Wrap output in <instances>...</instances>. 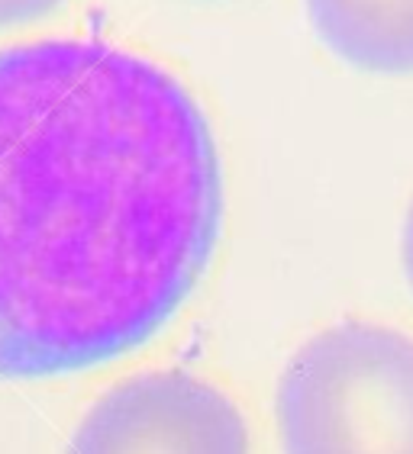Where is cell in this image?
I'll use <instances>...</instances> for the list:
<instances>
[{"label": "cell", "instance_id": "cell-1", "mask_svg": "<svg viewBox=\"0 0 413 454\" xmlns=\"http://www.w3.org/2000/svg\"><path fill=\"white\" fill-rule=\"evenodd\" d=\"M220 226V149L171 71L100 39L0 49V384L149 345Z\"/></svg>", "mask_w": 413, "mask_h": 454}, {"label": "cell", "instance_id": "cell-2", "mask_svg": "<svg viewBox=\"0 0 413 454\" xmlns=\"http://www.w3.org/2000/svg\"><path fill=\"white\" fill-rule=\"evenodd\" d=\"M274 419L284 454H413V335L326 325L284 367Z\"/></svg>", "mask_w": 413, "mask_h": 454}, {"label": "cell", "instance_id": "cell-3", "mask_svg": "<svg viewBox=\"0 0 413 454\" xmlns=\"http://www.w3.org/2000/svg\"><path fill=\"white\" fill-rule=\"evenodd\" d=\"M65 454H252V438L226 390L181 367H162L97 396Z\"/></svg>", "mask_w": 413, "mask_h": 454}, {"label": "cell", "instance_id": "cell-4", "mask_svg": "<svg viewBox=\"0 0 413 454\" xmlns=\"http://www.w3.org/2000/svg\"><path fill=\"white\" fill-rule=\"evenodd\" d=\"M320 43L365 74H413V0H304Z\"/></svg>", "mask_w": 413, "mask_h": 454}, {"label": "cell", "instance_id": "cell-5", "mask_svg": "<svg viewBox=\"0 0 413 454\" xmlns=\"http://www.w3.org/2000/svg\"><path fill=\"white\" fill-rule=\"evenodd\" d=\"M68 0H0V33L23 29L29 23L49 20L65 7Z\"/></svg>", "mask_w": 413, "mask_h": 454}, {"label": "cell", "instance_id": "cell-6", "mask_svg": "<svg viewBox=\"0 0 413 454\" xmlns=\"http://www.w3.org/2000/svg\"><path fill=\"white\" fill-rule=\"evenodd\" d=\"M401 258H404V274L413 287V200H410V207H407L404 232H401Z\"/></svg>", "mask_w": 413, "mask_h": 454}]
</instances>
